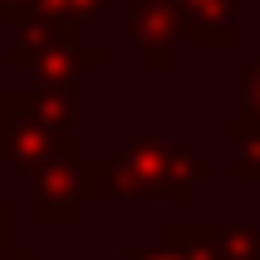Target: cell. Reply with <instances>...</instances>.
<instances>
[{
	"label": "cell",
	"instance_id": "1",
	"mask_svg": "<svg viewBox=\"0 0 260 260\" xmlns=\"http://www.w3.org/2000/svg\"><path fill=\"white\" fill-rule=\"evenodd\" d=\"M15 260H29V255H15Z\"/></svg>",
	"mask_w": 260,
	"mask_h": 260
}]
</instances>
